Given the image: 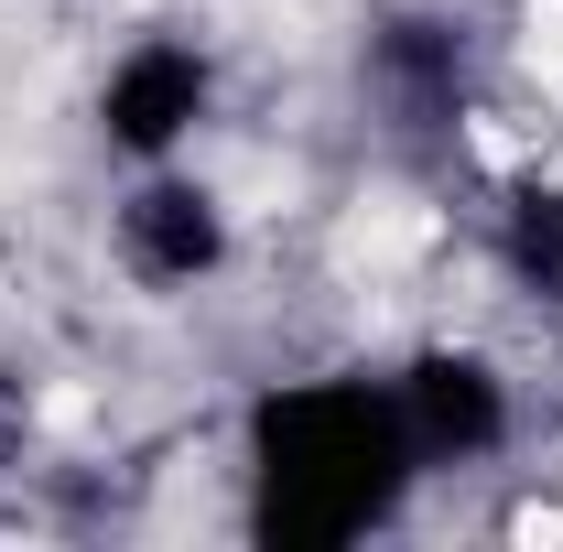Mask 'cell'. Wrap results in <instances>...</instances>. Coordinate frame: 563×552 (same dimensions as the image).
Returning <instances> with one entry per match:
<instances>
[{
	"label": "cell",
	"instance_id": "1",
	"mask_svg": "<svg viewBox=\"0 0 563 552\" xmlns=\"http://www.w3.org/2000/svg\"><path fill=\"white\" fill-rule=\"evenodd\" d=\"M412 466V433L401 401H368V390H292L261 422V520L282 542H347L368 531Z\"/></svg>",
	"mask_w": 563,
	"mask_h": 552
},
{
	"label": "cell",
	"instance_id": "2",
	"mask_svg": "<svg viewBox=\"0 0 563 552\" xmlns=\"http://www.w3.org/2000/svg\"><path fill=\"white\" fill-rule=\"evenodd\" d=\"M196 109H207V66L185 44H141L131 66L109 76V98H98V120H109L120 152H174L196 131Z\"/></svg>",
	"mask_w": 563,
	"mask_h": 552
},
{
	"label": "cell",
	"instance_id": "3",
	"mask_svg": "<svg viewBox=\"0 0 563 552\" xmlns=\"http://www.w3.org/2000/svg\"><path fill=\"white\" fill-rule=\"evenodd\" d=\"M509 401H498V379L477 357H422L412 379H401V433H412V455H488Z\"/></svg>",
	"mask_w": 563,
	"mask_h": 552
},
{
	"label": "cell",
	"instance_id": "4",
	"mask_svg": "<svg viewBox=\"0 0 563 552\" xmlns=\"http://www.w3.org/2000/svg\"><path fill=\"white\" fill-rule=\"evenodd\" d=\"M120 250H131L141 281H196V272H217V207L196 185H141L120 207Z\"/></svg>",
	"mask_w": 563,
	"mask_h": 552
},
{
	"label": "cell",
	"instance_id": "5",
	"mask_svg": "<svg viewBox=\"0 0 563 552\" xmlns=\"http://www.w3.org/2000/svg\"><path fill=\"white\" fill-rule=\"evenodd\" d=\"M509 272L563 292V196H520L509 207Z\"/></svg>",
	"mask_w": 563,
	"mask_h": 552
}]
</instances>
